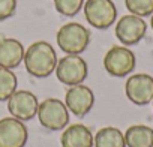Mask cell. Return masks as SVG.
Masks as SVG:
<instances>
[{"label":"cell","instance_id":"7c38bea8","mask_svg":"<svg viewBox=\"0 0 153 147\" xmlns=\"http://www.w3.org/2000/svg\"><path fill=\"white\" fill-rule=\"evenodd\" d=\"M24 47L18 39L0 38V66L15 69L24 60Z\"/></svg>","mask_w":153,"mask_h":147},{"label":"cell","instance_id":"5b68a950","mask_svg":"<svg viewBox=\"0 0 153 147\" xmlns=\"http://www.w3.org/2000/svg\"><path fill=\"white\" fill-rule=\"evenodd\" d=\"M38 119L48 131H60L69 125V110L57 98H48L39 104Z\"/></svg>","mask_w":153,"mask_h":147},{"label":"cell","instance_id":"4fadbf2b","mask_svg":"<svg viewBox=\"0 0 153 147\" xmlns=\"http://www.w3.org/2000/svg\"><path fill=\"white\" fill-rule=\"evenodd\" d=\"M60 143L62 147H93V134L81 123L68 125L60 137Z\"/></svg>","mask_w":153,"mask_h":147},{"label":"cell","instance_id":"7a4b0ae2","mask_svg":"<svg viewBox=\"0 0 153 147\" xmlns=\"http://www.w3.org/2000/svg\"><path fill=\"white\" fill-rule=\"evenodd\" d=\"M56 41L63 53L80 56L90 44V32L80 23H66L59 29Z\"/></svg>","mask_w":153,"mask_h":147},{"label":"cell","instance_id":"9a60e30c","mask_svg":"<svg viewBox=\"0 0 153 147\" xmlns=\"http://www.w3.org/2000/svg\"><path fill=\"white\" fill-rule=\"evenodd\" d=\"M93 147H126L125 134L114 126L101 128L93 135Z\"/></svg>","mask_w":153,"mask_h":147},{"label":"cell","instance_id":"5bb4252c","mask_svg":"<svg viewBox=\"0 0 153 147\" xmlns=\"http://www.w3.org/2000/svg\"><path fill=\"white\" fill-rule=\"evenodd\" d=\"M128 147H153V129L146 125H132L125 132Z\"/></svg>","mask_w":153,"mask_h":147},{"label":"cell","instance_id":"3957f363","mask_svg":"<svg viewBox=\"0 0 153 147\" xmlns=\"http://www.w3.org/2000/svg\"><path fill=\"white\" fill-rule=\"evenodd\" d=\"M83 9L86 21L99 30L111 27L117 20V8L113 0H86Z\"/></svg>","mask_w":153,"mask_h":147},{"label":"cell","instance_id":"ba28073f","mask_svg":"<svg viewBox=\"0 0 153 147\" xmlns=\"http://www.w3.org/2000/svg\"><path fill=\"white\" fill-rule=\"evenodd\" d=\"M125 92L135 105H147L153 101V77L149 74H134L126 80Z\"/></svg>","mask_w":153,"mask_h":147},{"label":"cell","instance_id":"8992f818","mask_svg":"<svg viewBox=\"0 0 153 147\" xmlns=\"http://www.w3.org/2000/svg\"><path fill=\"white\" fill-rule=\"evenodd\" d=\"M104 68L111 77H126L135 68V54L126 47L114 45L104 57Z\"/></svg>","mask_w":153,"mask_h":147},{"label":"cell","instance_id":"e0dca14e","mask_svg":"<svg viewBox=\"0 0 153 147\" xmlns=\"http://www.w3.org/2000/svg\"><path fill=\"white\" fill-rule=\"evenodd\" d=\"M84 6V0H54V8L65 17L76 15Z\"/></svg>","mask_w":153,"mask_h":147},{"label":"cell","instance_id":"6da1fadb","mask_svg":"<svg viewBox=\"0 0 153 147\" xmlns=\"http://www.w3.org/2000/svg\"><path fill=\"white\" fill-rule=\"evenodd\" d=\"M26 71L35 78H47L56 71L57 54L53 45L47 41H36L24 53Z\"/></svg>","mask_w":153,"mask_h":147},{"label":"cell","instance_id":"52a82bcc","mask_svg":"<svg viewBox=\"0 0 153 147\" xmlns=\"http://www.w3.org/2000/svg\"><path fill=\"white\" fill-rule=\"evenodd\" d=\"M6 102L11 116L21 122H29L38 116L39 101L30 90H17Z\"/></svg>","mask_w":153,"mask_h":147},{"label":"cell","instance_id":"277c9868","mask_svg":"<svg viewBox=\"0 0 153 147\" xmlns=\"http://www.w3.org/2000/svg\"><path fill=\"white\" fill-rule=\"evenodd\" d=\"M54 72L60 83L71 87L76 84H83V81L87 78L89 68L86 60L78 54H66L57 62Z\"/></svg>","mask_w":153,"mask_h":147},{"label":"cell","instance_id":"8fae6325","mask_svg":"<svg viewBox=\"0 0 153 147\" xmlns=\"http://www.w3.org/2000/svg\"><path fill=\"white\" fill-rule=\"evenodd\" d=\"M29 132L24 122L15 117L0 119V147H24Z\"/></svg>","mask_w":153,"mask_h":147},{"label":"cell","instance_id":"ffe728a7","mask_svg":"<svg viewBox=\"0 0 153 147\" xmlns=\"http://www.w3.org/2000/svg\"><path fill=\"white\" fill-rule=\"evenodd\" d=\"M150 26H152V29H153V14H152V18H150Z\"/></svg>","mask_w":153,"mask_h":147},{"label":"cell","instance_id":"9c48e42d","mask_svg":"<svg viewBox=\"0 0 153 147\" xmlns=\"http://www.w3.org/2000/svg\"><path fill=\"white\" fill-rule=\"evenodd\" d=\"M147 32L146 21L134 14L123 15L116 23V36L123 45H135L138 44Z\"/></svg>","mask_w":153,"mask_h":147},{"label":"cell","instance_id":"ac0fdd59","mask_svg":"<svg viewBox=\"0 0 153 147\" xmlns=\"http://www.w3.org/2000/svg\"><path fill=\"white\" fill-rule=\"evenodd\" d=\"M126 9L138 17H149L153 14V0H125Z\"/></svg>","mask_w":153,"mask_h":147},{"label":"cell","instance_id":"2e32d148","mask_svg":"<svg viewBox=\"0 0 153 147\" xmlns=\"http://www.w3.org/2000/svg\"><path fill=\"white\" fill-rule=\"evenodd\" d=\"M18 80L12 69H6L0 66V102L8 101L17 92Z\"/></svg>","mask_w":153,"mask_h":147},{"label":"cell","instance_id":"30bf717a","mask_svg":"<svg viewBox=\"0 0 153 147\" xmlns=\"http://www.w3.org/2000/svg\"><path fill=\"white\" fill-rule=\"evenodd\" d=\"M95 104V93L90 87L84 84H76L71 86L65 96V105L68 110L76 116V117H84Z\"/></svg>","mask_w":153,"mask_h":147},{"label":"cell","instance_id":"d6986e66","mask_svg":"<svg viewBox=\"0 0 153 147\" xmlns=\"http://www.w3.org/2000/svg\"><path fill=\"white\" fill-rule=\"evenodd\" d=\"M17 0H0V21H5L15 14Z\"/></svg>","mask_w":153,"mask_h":147}]
</instances>
